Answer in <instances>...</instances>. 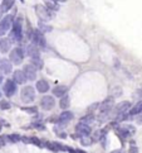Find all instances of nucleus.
<instances>
[{"label":"nucleus","mask_w":142,"mask_h":153,"mask_svg":"<svg viewBox=\"0 0 142 153\" xmlns=\"http://www.w3.org/2000/svg\"><path fill=\"white\" fill-rule=\"evenodd\" d=\"M0 129H1V128H0Z\"/></svg>","instance_id":"nucleus-34"},{"label":"nucleus","mask_w":142,"mask_h":153,"mask_svg":"<svg viewBox=\"0 0 142 153\" xmlns=\"http://www.w3.org/2000/svg\"><path fill=\"white\" fill-rule=\"evenodd\" d=\"M32 63L35 66L37 70H41V68L44 67V62L40 58V54L39 56H35V57H32Z\"/></svg>","instance_id":"nucleus-20"},{"label":"nucleus","mask_w":142,"mask_h":153,"mask_svg":"<svg viewBox=\"0 0 142 153\" xmlns=\"http://www.w3.org/2000/svg\"><path fill=\"white\" fill-rule=\"evenodd\" d=\"M10 39L12 42H20L23 39V28H22V19L14 20L13 28L10 30Z\"/></svg>","instance_id":"nucleus-2"},{"label":"nucleus","mask_w":142,"mask_h":153,"mask_svg":"<svg viewBox=\"0 0 142 153\" xmlns=\"http://www.w3.org/2000/svg\"><path fill=\"white\" fill-rule=\"evenodd\" d=\"M23 71L24 74H25L26 79L29 80V81H34V80L37 79V68L35 66H34L33 63H28L23 67Z\"/></svg>","instance_id":"nucleus-9"},{"label":"nucleus","mask_w":142,"mask_h":153,"mask_svg":"<svg viewBox=\"0 0 142 153\" xmlns=\"http://www.w3.org/2000/svg\"><path fill=\"white\" fill-rule=\"evenodd\" d=\"M55 105V99L53 96H49V95H46L44 97H41V100H40V106H41V109H44V110H50V109H53Z\"/></svg>","instance_id":"nucleus-10"},{"label":"nucleus","mask_w":142,"mask_h":153,"mask_svg":"<svg viewBox=\"0 0 142 153\" xmlns=\"http://www.w3.org/2000/svg\"><path fill=\"white\" fill-rule=\"evenodd\" d=\"M59 108L62 110H67L69 106H71V97H69L67 94H65L64 96H62L59 97Z\"/></svg>","instance_id":"nucleus-19"},{"label":"nucleus","mask_w":142,"mask_h":153,"mask_svg":"<svg viewBox=\"0 0 142 153\" xmlns=\"http://www.w3.org/2000/svg\"><path fill=\"white\" fill-rule=\"evenodd\" d=\"M13 62L8 60V58H4V60H0V71H1V74L4 75H9L12 74L13 71Z\"/></svg>","instance_id":"nucleus-12"},{"label":"nucleus","mask_w":142,"mask_h":153,"mask_svg":"<svg viewBox=\"0 0 142 153\" xmlns=\"http://www.w3.org/2000/svg\"><path fill=\"white\" fill-rule=\"evenodd\" d=\"M92 139H94V138H89L88 135H84V137H82V139H81V143L83 145H86V147H88V145L93 144V142H94V141H92Z\"/></svg>","instance_id":"nucleus-24"},{"label":"nucleus","mask_w":142,"mask_h":153,"mask_svg":"<svg viewBox=\"0 0 142 153\" xmlns=\"http://www.w3.org/2000/svg\"><path fill=\"white\" fill-rule=\"evenodd\" d=\"M68 91V88L64 85H60V86H55V88L53 89V95L57 96V97H62L64 96L65 94H67Z\"/></svg>","instance_id":"nucleus-18"},{"label":"nucleus","mask_w":142,"mask_h":153,"mask_svg":"<svg viewBox=\"0 0 142 153\" xmlns=\"http://www.w3.org/2000/svg\"><path fill=\"white\" fill-rule=\"evenodd\" d=\"M35 12H37V15L40 18V20H43V22H47V20L52 19V17H53V10H50L48 6L46 5H38L35 8Z\"/></svg>","instance_id":"nucleus-6"},{"label":"nucleus","mask_w":142,"mask_h":153,"mask_svg":"<svg viewBox=\"0 0 142 153\" xmlns=\"http://www.w3.org/2000/svg\"><path fill=\"white\" fill-rule=\"evenodd\" d=\"M130 151H132V152H137L138 149H137V147H136V145H133L132 148H130Z\"/></svg>","instance_id":"nucleus-31"},{"label":"nucleus","mask_w":142,"mask_h":153,"mask_svg":"<svg viewBox=\"0 0 142 153\" xmlns=\"http://www.w3.org/2000/svg\"><path fill=\"white\" fill-rule=\"evenodd\" d=\"M8 141L10 143H18V142L22 141V137L19 134H10L8 135Z\"/></svg>","instance_id":"nucleus-25"},{"label":"nucleus","mask_w":142,"mask_h":153,"mask_svg":"<svg viewBox=\"0 0 142 153\" xmlns=\"http://www.w3.org/2000/svg\"><path fill=\"white\" fill-rule=\"evenodd\" d=\"M54 1H60V3H65L67 0H54Z\"/></svg>","instance_id":"nucleus-32"},{"label":"nucleus","mask_w":142,"mask_h":153,"mask_svg":"<svg viewBox=\"0 0 142 153\" xmlns=\"http://www.w3.org/2000/svg\"><path fill=\"white\" fill-rule=\"evenodd\" d=\"M0 109H1V110L12 109V104H10L6 99H1V100H0Z\"/></svg>","instance_id":"nucleus-23"},{"label":"nucleus","mask_w":142,"mask_h":153,"mask_svg":"<svg viewBox=\"0 0 142 153\" xmlns=\"http://www.w3.org/2000/svg\"><path fill=\"white\" fill-rule=\"evenodd\" d=\"M75 132H77V134L81 135V137L89 135L91 134V127H89V124H87V123L79 121V123L75 125Z\"/></svg>","instance_id":"nucleus-11"},{"label":"nucleus","mask_w":142,"mask_h":153,"mask_svg":"<svg viewBox=\"0 0 142 153\" xmlns=\"http://www.w3.org/2000/svg\"><path fill=\"white\" fill-rule=\"evenodd\" d=\"M35 89L38 90L39 92L41 94H46L49 91V83H48L47 80H44V79H40L39 81H37V85H35Z\"/></svg>","instance_id":"nucleus-16"},{"label":"nucleus","mask_w":142,"mask_h":153,"mask_svg":"<svg viewBox=\"0 0 142 153\" xmlns=\"http://www.w3.org/2000/svg\"><path fill=\"white\" fill-rule=\"evenodd\" d=\"M20 97H22V101L24 104H29L35 100V89L33 86H25L22 89L20 92Z\"/></svg>","instance_id":"nucleus-3"},{"label":"nucleus","mask_w":142,"mask_h":153,"mask_svg":"<svg viewBox=\"0 0 142 153\" xmlns=\"http://www.w3.org/2000/svg\"><path fill=\"white\" fill-rule=\"evenodd\" d=\"M12 48V39L9 38H0V52L1 53H8Z\"/></svg>","instance_id":"nucleus-17"},{"label":"nucleus","mask_w":142,"mask_h":153,"mask_svg":"<svg viewBox=\"0 0 142 153\" xmlns=\"http://www.w3.org/2000/svg\"><path fill=\"white\" fill-rule=\"evenodd\" d=\"M16 85H18V83L14 81V80H6L4 86H3V91H4L6 97H12L15 95L16 90H18V86Z\"/></svg>","instance_id":"nucleus-8"},{"label":"nucleus","mask_w":142,"mask_h":153,"mask_svg":"<svg viewBox=\"0 0 142 153\" xmlns=\"http://www.w3.org/2000/svg\"><path fill=\"white\" fill-rule=\"evenodd\" d=\"M24 56H25V52H24L23 48L22 47H15V48H13V50L10 51L9 58L14 65H20L24 60Z\"/></svg>","instance_id":"nucleus-4"},{"label":"nucleus","mask_w":142,"mask_h":153,"mask_svg":"<svg viewBox=\"0 0 142 153\" xmlns=\"http://www.w3.org/2000/svg\"><path fill=\"white\" fill-rule=\"evenodd\" d=\"M93 119H94V115H93V114H88V115L83 116L82 119H81V121H83V123H87V124H89V123H92V121H93Z\"/></svg>","instance_id":"nucleus-28"},{"label":"nucleus","mask_w":142,"mask_h":153,"mask_svg":"<svg viewBox=\"0 0 142 153\" xmlns=\"http://www.w3.org/2000/svg\"><path fill=\"white\" fill-rule=\"evenodd\" d=\"M0 36H1V34H0Z\"/></svg>","instance_id":"nucleus-35"},{"label":"nucleus","mask_w":142,"mask_h":153,"mask_svg":"<svg viewBox=\"0 0 142 153\" xmlns=\"http://www.w3.org/2000/svg\"><path fill=\"white\" fill-rule=\"evenodd\" d=\"M24 110L26 111V113H30V114H37L38 113V109L35 106H32V108H24Z\"/></svg>","instance_id":"nucleus-29"},{"label":"nucleus","mask_w":142,"mask_h":153,"mask_svg":"<svg viewBox=\"0 0 142 153\" xmlns=\"http://www.w3.org/2000/svg\"><path fill=\"white\" fill-rule=\"evenodd\" d=\"M39 29L41 30L43 33H46V32H52V27H49L48 24H46L41 20V22H39Z\"/></svg>","instance_id":"nucleus-26"},{"label":"nucleus","mask_w":142,"mask_h":153,"mask_svg":"<svg viewBox=\"0 0 142 153\" xmlns=\"http://www.w3.org/2000/svg\"><path fill=\"white\" fill-rule=\"evenodd\" d=\"M13 80L15 81L16 83H19V85H23V83H25L28 81L25 74H24L23 70H16V71L13 72Z\"/></svg>","instance_id":"nucleus-14"},{"label":"nucleus","mask_w":142,"mask_h":153,"mask_svg":"<svg viewBox=\"0 0 142 153\" xmlns=\"http://www.w3.org/2000/svg\"><path fill=\"white\" fill-rule=\"evenodd\" d=\"M115 108V97L108 96L107 99H105L99 105V120H105V118L109 115L111 110Z\"/></svg>","instance_id":"nucleus-1"},{"label":"nucleus","mask_w":142,"mask_h":153,"mask_svg":"<svg viewBox=\"0 0 142 153\" xmlns=\"http://www.w3.org/2000/svg\"><path fill=\"white\" fill-rule=\"evenodd\" d=\"M14 3H15V0H3L1 8L4 9V12H8L14 6Z\"/></svg>","instance_id":"nucleus-21"},{"label":"nucleus","mask_w":142,"mask_h":153,"mask_svg":"<svg viewBox=\"0 0 142 153\" xmlns=\"http://www.w3.org/2000/svg\"><path fill=\"white\" fill-rule=\"evenodd\" d=\"M13 24H14L13 15H5L4 18L0 20V34H1V36H4L6 32L12 30Z\"/></svg>","instance_id":"nucleus-7"},{"label":"nucleus","mask_w":142,"mask_h":153,"mask_svg":"<svg viewBox=\"0 0 142 153\" xmlns=\"http://www.w3.org/2000/svg\"><path fill=\"white\" fill-rule=\"evenodd\" d=\"M46 5H47L50 10H53V12H57V10L59 9V6H58V4L54 1V0H47V1H46Z\"/></svg>","instance_id":"nucleus-22"},{"label":"nucleus","mask_w":142,"mask_h":153,"mask_svg":"<svg viewBox=\"0 0 142 153\" xmlns=\"http://www.w3.org/2000/svg\"><path fill=\"white\" fill-rule=\"evenodd\" d=\"M131 109V103L130 101H121L115 106V113L117 114H127V111Z\"/></svg>","instance_id":"nucleus-13"},{"label":"nucleus","mask_w":142,"mask_h":153,"mask_svg":"<svg viewBox=\"0 0 142 153\" xmlns=\"http://www.w3.org/2000/svg\"><path fill=\"white\" fill-rule=\"evenodd\" d=\"M73 118H74V115H73V113H72V111L63 110V111H62V114L59 115V119H58V121H59V124L65 125V124H68L69 121L73 119Z\"/></svg>","instance_id":"nucleus-15"},{"label":"nucleus","mask_w":142,"mask_h":153,"mask_svg":"<svg viewBox=\"0 0 142 153\" xmlns=\"http://www.w3.org/2000/svg\"><path fill=\"white\" fill-rule=\"evenodd\" d=\"M0 72H1V71H0ZM1 81H3V75L0 74V82H1Z\"/></svg>","instance_id":"nucleus-33"},{"label":"nucleus","mask_w":142,"mask_h":153,"mask_svg":"<svg viewBox=\"0 0 142 153\" xmlns=\"http://www.w3.org/2000/svg\"><path fill=\"white\" fill-rule=\"evenodd\" d=\"M8 135H3V137H0V147H3V145H5L8 143Z\"/></svg>","instance_id":"nucleus-30"},{"label":"nucleus","mask_w":142,"mask_h":153,"mask_svg":"<svg viewBox=\"0 0 142 153\" xmlns=\"http://www.w3.org/2000/svg\"><path fill=\"white\" fill-rule=\"evenodd\" d=\"M33 127H35L38 130H46V125H44L43 121L38 120V121H34L33 123Z\"/></svg>","instance_id":"nucleus-27"},{"label":"nucleus","mask_w":142,"mask_h":153,"mask_svg":"<svg viewBox=\"0 0 142 153\" xmlns=\"http://www.w3.org/2000/svg\"><path fill=\"white\" fill-rule=\"evenodd\" d=\"M32 41L34 44H37L39 48L41 50H46L47 48V41L44 38V33L41 32L40 29H37L33 32V36H32Z\"/></svg>","instance_id":"nucleus-5"}]
</instances>
